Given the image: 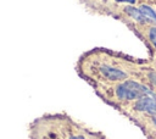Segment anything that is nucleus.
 Masks as SVG:
<instances>
[{
	"instance_id": "nucleus-2",
	"label": "nucleus",
	"mask_w": 156,
	"mask_h": 139,
	"mask_svg": "<svg viewBox=\"0 0 156 139\" xmlns=\"http://www.w3.org/2000/svg\"><path fill=\"white\" fill-rule=\"evenodd\" d=\"M96 90L104 99H106V101L117 106H128L140 98L154 93L144 82L138 78H130L110 87H99Z\"/></svg>"
},
{
	"instance_id": "nucleus-4",
	"label": "nucleus",
	"mask_w": 156,
	"mask_h": 139,
	"mask_svg": "<svg viewBox=\"0 0 156 139\" xmlns=\"http://www.w3.org/2000/svg\"><path fill=\"white\" fill-rule=\"evenodd\" d=\"M123 12H124L128 17H130V20H133L134 23L138 24L139 27L150 26V24L147 23L146 18H145V17L143 16V13L140 12L139 7H135V6H133V5H127V6L123 9Z\"/></svg>"
},
{
	"instance_id": "nucleus-5",
	"label": "nucleus",
	"mask_w": 156,
	"mask_h": 139,
	"mask_svg": "<svg viewBox=\"0 0 156 139\" xmlns=\"http://www.w3.org/2000/svg\"><path fill=\"white\" fill-rule=\"evenodd\" d=\"M139 79L144 82L156 94V70L150 68V67H143Z\"/></svg>"
},
{
	"instance_id": "nucleus-7",
	"label": "nucleus",
	"mask_w": 156,
	"mask_h": 139,
	"mask_svg": "<svg viewBox=\"0 0 156 139\" xmlns=\"http://www.w3.org/2000/svg\"><path fill=\"white\" fill-rule=\"evenodd\" d=\"M140 12L143 13V16L146 18L147 23L150 26H156V10L152 9L150 5L147 4H141L138 6Z\"/></svg>"
},
{
	"instance_id": "nucleus-9",
	"label": "nucleus",
	"mask_w": 156,
	"mask_h": 139,
	"mask_svg": "<svg viewBox=\"0 0 156 139\" xmlns=\"http://www.w3.org/2000/svg\"><path fill=\"white\" fill-rule=\"evenodd\" d=\"M115 1H117V2H123V4H128V5H133V4H135L136 0H115Z\"/></svg>"
},
{
	"instance_id": "nucleus-10",
	"label": "nucleus",
	"mask_w": 156,
	"mask_h": 139,
	"mask_svg": "<svg viewBox=\"0 0 156 139\" xmlns=\"http://www.w3.org/2000/svg\"><path fill=\"white\" fill-rule=\"evenodd\" d=\"M55 139H61V138H55Z\"/></svg>"
},
{
	"instance_id": "nucleus-3",
	"label": "nucleus",
	"mask_w": 156,
	"mask_h": 139,
	"mask_svg": "<svg viewBox=\"0 0 156 139\" xmlns=\"http://www.w3.org/2000/svg\"><path fill=\"white\" fill-rule=\"evenodd\" d=\"M128 106L134 113H140L141 116L156 117V94L151 93L149 95H145Z\"/></svg>"
},
{
	"instance_id": "nucleus-6",
	"label": "nucleus",
	"mask_w": 156,
	"mask_h": 139,
	"mask_svg": "<svg viewBox=\"0 0 156 139\" xmlns=\"http://www.w3.org/2000/svg\"><path fill=\"white\" fill-rule=\"evenodd\" d=\"M95 137L87 133V130L79 128L78 126L73 124L67 133V139H94Z\"/></svg>"
},
{
	"instance_id": "nucleus-1",
	"label": "nucleus",
	"mask_w": 156,
	"mask_h": 139,
	"mask_svg": "<svg viewBox=\"0 0 156 139\" xmlns=\"http://www.w3.org/2000/svg\"><path fill=\"white\" fill-rule=\"evenodd\" d=\"M143 67L129 56L95 49L82 56L77 68L83 78L99 88L115 85L130 78L139 79Z\"/></svg>"
},
{
	"instance_id": "nucleus-8",
	"label": "nucleus",
	"mask_w": 156,
	"mask_h": 139,
	"mask_svg": "<svg viewBox=\"0 0 156 139\" xmlns=\"http://www.w3.org/2000/svg\"><path fill=\"white\" fill-rule=\"evenodd\" d=\"M139 28L143 29V34L140 35L146 37V39L149 40V43L151 44V46L155 49L156 52V26H143Z\"/></svg>"
}]
</instances>
